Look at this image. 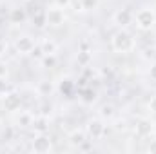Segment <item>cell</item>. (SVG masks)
Masks as SVG:
<instances>
[{
	"mask_svg": "<svg viewBox=\"0 0 156 154\" xmlns=\"http://www.w3.org/2000/svg\"><path fill=\"white\" fill-rule=\"evenodd\" d=\"M111 49L116 54H129V53H133L136 49V40L129 31L118 29L116 33L111 37Z\"/></svg>",
	"mask_w": 156,
	"mask_h": 154,
	"instance_id": "6da1fadb",
	"label": "cell"
},
{
	"mask_svg": "<svg viewBox=\"0 0 156 154\" xmlns=\"http://www.w3.org/2000/svg\"><path fill=\"white\" fill-rule=\"evenodd\" d=\"M133 24L136 26V29L140 31H151L156 26V9L151 5H145V7H140L136 13H134V20Z\"/></svg>",
	"mask_w": 156,
	"mask_h": 154,
	"instance_id": "7a4b0ae2",
	"label": "cell"
},
{
	"mask_svg": "<svg viewBox=\"0 0 156 154\" xmlns=\"http://www.w3.org/2000/svg\"><path fill=\"white\" fill-rule=\"evenodd\" d=\"M44 22H45L47 27H62V26L67 22L66 9H62V7H58V5L47 7V9H45V15H44Z\"/></svg>",
	"mask_w": 156,
	"mask_h": 154,
	"instance_id": "3957f363",
	"label": "cell"
},
{
	"mask_svg": "<svg viewBox=\"0 0 156 154\" xmlns=\"http://www.w3.org/2000/svg\"><path fill=\"white\" fill-rule=\"evenodd\" d=\"M83 131H85V134H87V138L91 142H98L105 134V123H104L102 118H93V120H89L85 123V129Z\"/></svg>",
	"mask_w": 156,
	"mask_h": 154,
	"instance_id": "277c9868",
	"label": "cell"
},
{
	"mask_svg": "<svg viewBox=\"0 0 156 154\" xmlns=\"http://www.w3.org/2000/svg\"><path fill=\"white\" fill-rule=\"evenodd\" d=\"M31 151L37 154H47L53 151V140L49 138L47 132H38L31 140Z\"/></svg>",
	"mask_w": 156,
	"mask_h": 154,
	"instance_id": "5b68a950",
	"label": "cell"
},
{
	"mask_svg": "<svg viewBox=\"0 0 156 154\" xmlns=\"http://www.w3.org/2000/svg\"><path fill=\"white\" fill-rule=\"evenodd\" d=\"M35 47H37V42H35L33 37H29V35H20L18 38L15 40V51H16V54H20V56L33 54Z\"/></svg>",
	"mask_w": 156,
	"mask_h": 154,
	"instance_id": "8992f818",
	"label": "cell"
},
{
	"mask_svg": "<svg viewBox=\"0 0 156 154\" xmlns=\"http://www.w3.org/2000/svg\"><path fill=\"white\" fill-rule=\"evenodd\" d=\"M2 105L7 113H18L20 107H22V96L16 93V91H9L4 98H2Z\"/></svg>",
	"mask_w": 156,
	"mask_h": 154,
	"instance_id": "52a82bcc",
	"label": "cell"
},
{
	"mask_svg": "<svg viewBox=\"0 0 156 154\" xmlns=\"http://www.w3.org/2000/svg\"><path fill=\"white\" fill-rule=\"evenodd\" d=\"M154 132V123L149 118H138L134 123V134L138 138H151V134Z\"/></svg>",
	"mask_w": 156,
	"mask_h": 154,
	"instance_id": "ba28073f",
	"label": "cell"
},
{
	"mask_svg": "<svg viewBox=\"0 0 156 154\" xmlns=\"http://www.w3.org/2000/svg\"><path fill=\"white\" fill-rule=\"evenodd\" d=\"M133 20H134V13H133L129 7H122V9H118L116 13L113 15V22L116 24L120 29H123V27L131 26V24H133Z\"/></svg>",
	"mask_w": 156,
	"mask_h": 154,
	"instance_id": "9c48e42d",
	"label": "cell"
},
{
	"mask_svg": "<svg viewBox=\"0 0 156 154\" xmlns=\"http://www.w3.org/2000/svg\"><path fill=\"white\" fill-rule=\"evenodd\" d=\"M55 91H56V85L51 80H40L38 83H37V93H38V96H42V98L53 96Z\"/></svg>",
	"mask_w": 156,
	"mask_h": 154,
	"instance_id": "30bf717a",
	"label": "cell"
},
{
	"mask_svg": "<svg viewBox=\"0 0 156 154\" xmlns=\"http://www.w3.org/2000/svg\"><path fill=\"white\" fill-rule=\"evenodd\" d=\"M85 142H87V134H85V131H82V129H75V131H71V132L67 134V143H69L71 147H82Z\"/></svg>",
	"mask_w": 156,
	"mask_h": 154,
	"instance_id": "8fae6325",
	"label": "cell"
},
{
	"mask_svg": "<svg viewBox=\"0 0 156 154\" xmlns=\"http://www.w3.org/2000/svg\"><path fill=\"white\" fill-rule=\"evenodd\" d=\"M33 121H35V114L31 111H18V114L15 118V123L22 129H29L33 127Z\"/></svg>",
	"mask_w": 156,
	"mask_h": 154,
	"instance_id": "7c38bea8",
	"label": "cell"
},
{
	"mask_svg": "<svg viewBox=\"0 0 156 154\" xmlns=\"http://www.w3.org/2000/svg\"><path fill=\"white\" fill-rule=\"evenodd\" d=\"M38 47H40V51H42V56H44V54H56V53H58V44L53 38H49V37L40 40Z\"/></svg>",
	"mask_w": 156,
	"mask_h": 154,
	"instance_id": "4fadbf2b",
	"label": "cell"
},
{
	"mask_svg": "<svg viewBox=\"0 0 156 154\" xmlns=\"http://www.w3.org/2000/svg\"><path fill=\"white\" fill-rule=\"evenodd\" d=\"M33 129H35L37 134H38V132H47V131H49V118L45 114L37 116L35 121H33Z\"/></svg>",
	"mask_w": 156,
	"mask_h": 154,
	"instance_id": "5bb4252c",
	"label": "cell"
},
{
	"mask_svg": "<svg viewBox=\"0 0 156 154\" xmlns=\"http://www.w3.org/2000/svg\"><path fill=\"white\" fill-rule=\"evenodd\" d=\"M76 62L80 67H89L93 64V53L87 51V49H82L76 53Z\"/></svg>",
	"mask_w": 156,
	"mask_h": 154,
	"instance_id": "9a60e30c",
	"label": "cell"
},
{
	"mask_svg": "<svg viewBox=\"0 0 156 154\" xmlns=\"http://www.w3.org/2000/svg\"><path fill=\"white\" fill-rule=\"evenodd\" d=\"M26 18H27V15H26V11L22 7H13L9 11V22L11 24H22Z\"/></svg>",
	"mask_w": 156,
	"mask_h": 154,
	"instance_id": "2e32d148",
	"label": "cell"
},
{
	"mask_svg": "<svg viewBox=\"0 0 156 154\" xmlns=\"http://www.w3.org/2000/svg\"><path fill=\"white\" fill-rule=\"evenodd\" d=\"M98 113H100V118H102V120H111L113 116L116 114V109H115L113 103H104Z\"/></svg>",
	"mask_w": 156,
	"mask_h": 154,
	"instance_id": "e0dca14e",
	"label": "cell"
},
{
	"mask_svg": "<svg viewBox=\"0 0 156 154\" xmlns=\"http://www.w3.org/2000/svg\"><path fill=\"white\" fill-rule=\"evenodd\" d=\"M9 91H11V83H9L7 76H0V98H4Z\"/></svg>",
	"mask_w": 156,
	"mask_h": 154,
	"instance_id": "ac0fdd59",
	"label": "cell"
},
{
	"mask_svg": "<svg viewBox=\"0 0 156 154\" xmlns=\"http://www.w3.org/2000/svg\"><path fill=\"white\" fill-rule=\"evenodd\" d=\"M56 64V54H44L42 56V65L44 67H53Z\"/></svg>",
	"mask_w": 156,
	"mask_h": 154,
	"instance_id": "d6986e66",
	"label": "cell"
},
{
	"mask_svg": "<svg viewBox=\"0 0 156 154\" xmlns=\"http://www.w3.org/2000/svg\"><path fill=\"white\" fill-rule=\"evenodd\" d=\"M83 2V13L85 11H93L98 7V0H82Z\"/></svg>",
	"mask_w": 156,
	"mask_h": 154,
	"instance_id": "ffe728a7",
	"label": "cell"
},
{
	"mask_svg": "<svg viewBox=\"0 0 156 154\" xmlns=\"http://www.w3.org/2000/svg\"><path fill=\"white\" fill-rule=\"evenodd\" d=\"M73 11L76 13H83V2L82 0H71V5H69Z\"/></svg>",
	"mask_w": 156,
	"mask_h": 154,
	"instance_id": "44dd1931",
	"label": "cell"
},
{
	"mask_svg": "<svg viewBox=\"0 0 156 154\" xmlns=\"http://www.w3.org/2000/svg\"><path fill=\"white\" fill-rule=\"evenodd\" d=\"M147 152L151 154H156V136L149 140V145H147Z\"/></svg>",
	"mask_w": 156,
	"mask_h": 154,
	"instance_id": "7402d4cb",
	"label": "cell"
},
{
	"mask_svg": "<svg viewBox=\"0 0 156 154\" xmlns=\"http://www.w3.org/2000/svg\"><path fill=\"white\" fill-rule=\"evenodd\" d=\"M147 107H149V111L156 116V94L151 96V100H149V105H147Z\"/></svg>",
	"mask_w": 156,
	"mask_h": 154,
	"instance_id": "603a6c76",
	"label": "cell"
},
{
	"mask_svg": "<svg viewBox=\"0 0 156 154\" xmlns=\"http://www.w3.org/2000/svg\"><path fill=\"white\" fill-rule=\"evenodd\" d=\"M55 5H58L62 9H67L71 5V0H55Z\"/></svg>",
	"mask_w": 156,
	"mask_h": 154,
	"instance_id": "cb8c5ba5",
	"label": "cell"
},
{
	"mask_svg": "<svg viewBox=\"0 0 156 154\" xmlns=\"http://www.w3.org/2000/svg\"><path fill=\"white\" fill-rule=\"evenodd\" d=\"M5 53H7V42L5 40H0V58L5 56Z\"/></svg>",
	"mask_w": 156,
	"mask_h": 154,
	"instance_id": "d4e9b609",
	"label": "cell"
},
{
	"mask_svg": "<svg viewBox=\"0 0 156 154\" xmlns=\"http://www.w3.org/2000/svg\"><path fill=\"white\" fill-rule=\"evenodd\" d=\"M149 78H151L153 82H156V62L149 67Z\"/></svg>",
	"mask_w": 156,
	"mask_h": 154,
	"instance_id": "484cf974",
	"label": "cell"
},
{
	"mask_svg": "<svg viewBox=\"0 0 156 154\" xmlns=\"http://www.w3.org/2000/svg\"><path fill=\"white\" fill-rule=\"evenodd\" d=\"M0 76H7V67L4 64H0Z\"/></svg>",
	"mask_w": 156,
	"mask_h": 154,
	"instance_id": "4316f807",
	"label": "cell"
},
{
	"mask_svg": "<svg viewBox=\"0 0 156 154\" xmlns=\"http://www.w3.org/2000/svg\"><path fill=\"white\" fill-rule=\"evenodd\" d=\"M2 131H4V123H2V120H0V134H2Z\"/></svg>",
	"mask_w": 156,
	"mask_h": 154,
	"instance_id": "83f0119b",
	"label": "cell"
},
{
	"mask_svg": "<svg viewBox=\"0 0 156 154\" xmlns=\"http://www.w3.org/2000/svg\"><path fill=\"white\" fill-rule=\"evenodd\" d=\"M24 2H29V0H24Z\"/></svg>",
	"mask_w": 156,
	"mask_h": 154,
	"instance_id": "f1b7e54d",
	"label": "cell"
}]
</instances>
